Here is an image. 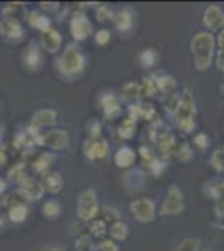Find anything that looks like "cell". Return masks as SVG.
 <instances>
[{"label": "cell", "instance_id": "16", "mask_svg": "<svg viewBox=\"0 0 224 251\" xmlns=\"http://www.w3.org/2000/svg\"><path fill=\"white\" fill-rule=\"evenodd\" d=\"M0 32L10 42H19L24 39V29L17 19H3L0 22Z\"/></svg>", "mask_w": 224, "mask_h": 251}, {"label": "cell", "instance_id": "44", "mask_svg": "<svg viewBox=\"0 0 224 251\" xmlns=\"http://www.w3.org/2000/svg\"><path fill=\"white\" fill-rule=\"evenodd\" d=\"M164 163H162L161 159H156V157H152L150 159V171H152L154 174H161L162 171H164Z\"/></svg>", "mask_w": 224, "mask_h": 251}, {"label": "cell", "instance_id": "28", "mask_svg": "<svg viewBox=\"0 0 224 251\" xmlns=\"http://www.w3.org/2000/svg\"><path fill=\"white\" fill-rule=\"evenodd\" d=\"M141 97L139 84L137 82H127L122 86V99L127 100V102H136Z\"/></svg>", "mask_w": 224, "mask_h": 251}, {"label": "cell", "instance_id": "48", "mask_svg": "<svg viewBox=\"0 0 224 251\" xmlns=\"http://www.w3.org/2000/svg\"><path fill=\"white\" fill-rule=\"evenodd\" d=\"M218 46L224 49V29L219 30V34H218Z\"/></svg>", "mask_w": 224, "mask_h": 251}, {"label": "cell", "instance_id": "38", "mask_svg": "<svg viewBox=\"0 0 224 251\" xmlns=\"http://www.w3.org/2000/svg\"><path fill=\"white\" fill-rule=\"evenodd\" d=\"M94 39H96V42L99 44V46H107L109 42H111V30L107 29H100L96 32V35H94Z\"/></svg>", "mask_w": 224, "mask_h": 251}, {"label": "cell", "instance_id": "4", "mask_svg": "<svg viewBox=\"0 0 224 251\" xmlns=\"http://www.w3.org/2000/svg\"><path fill=\"white\" fill-rule=\"evenodd\" d=\"M99 201H97V194L92 188L84 189L82 193L77 198V216L80 221L87 223L97 218L99 214Z\"/></svg>", "mask_w": 224, "mask_h": 251}, {"label": "cell", "instance_id": "32", "mask_svg": "<svg viewBox=\"0 0 224 251\" xmlns=\"http://www.w3.org/2000/svg\"><path fill=\"white\" fill-rule=\"evenodd\" d=\"M94 245H96V243H94V240L89 236V234H80V236L77 238L75 243H74L77 251H92Z\"/></svg>", "mask_w": 224, "mask_h": 251}, {"label": "cell", "instance_id": "24", "mask_svg": "<svg viewBox=\"0 0 224 251\" xmlns=\"http://www.w3.org/2000/svg\"><path fill=\"white\" fill-rule=\"evenodd\" d=\"M107 229H109V226L105 221L92 220L91 226H89V236H91L92 240L102 241V240H105V236H107Z\"/></svg>", "mask_w": 224, "mask_h": 251}, {"label": "cell", "instance_id": "22", "mask_svg": "<svg viewBox=\"0 0 224 251\" xmlns=\"http://www.w3.org/2000/svg\"><path fill=\"white\" fill-rule=\"evenodd\" d=\"M154 84H156V89L161 91L162 94L169 96V94H174L177 87V80L169 74H164V75H159V77L154 79Z\"/></svg>", "mask_w": 224, "mask_h": 251}, {"label": "cell", "instance_id": "35", "mask_svg": "<svg viewBox=\"0 0 224 251\" xmlns=\"http://www.w3.org/2000/svg\"><path fill=\"white\" fill-rule=\"evenodd\" d=\"M96 19L97 22H109V20L114 19V12L107 5H99L96 10Z\"/></svg>", "mask_w": 224, "mask_h": 251}, {"label": "cell", "instance_id": "45", "mask_svg": "<svg viewBox=\"0 0 224 251\" xmlns=\"http://www.w3.org/2000/svg\"><path fill=\"white\" fill-rule=\"evenodd\" d=\"M91 127H89V137H100V123H97V121H92Z\"/></svg>", "mask_w": 224, "mask_h": 251}, {"label": "cell", "instance_id": "49", "mask_svg": "<svg viewBox=\"0 0 224 251\" xmlns=\"http://www.w3.org/2000/svg\"><path fill=\"white\" fill-rule=\"evenodd\" d=\"M7 163V154H5V149L0 148V166H3Z\"/></svg>", "mask_w": 224, "mask_h": 251}, {"label": "cell", "instance_id": "20", "mask_svg": "<svg viewBox=\"0 0 224 251\" xmlns=\"http://www.w3.org/2000/svg\"><path fill=\"white\" fill-rule=\"evenodd\" d=\"M27 22H28V25H30L32 29L40 30V34L49 30L52 27L50 19H49L47 15H44L42 12H39V10H30V12H28V14H27Z\"/></svg>", "mask_w": 224, "mask_h": 251}, {"label": "cell", "instance_id": "46", "mask_svg": "<svg viewBox=\"0 0 224 251\" xmlns=\"http://www.w3.org/2000/svg\"><path fill=\"white\" fill-rule=\"evenodd\" d=\"M214 62H216V67L221 72H224V49H221V50L218 52V55H214Z\"/></svg>", "mask_w": 224, "mask_h": 251}, {"label": "cell", "instance_id": "19", "mask_svg": "<svg viewBox=\"0 0 224 251\" xmlns=\"http://www.w3.org/2000/svg\"><path fill=\"white\" fill-rule=\"evenodd\" d=\"M136 151L131 148H127V146H122V148H119L116 151V154H114V163H116L117 168L121 169H127L131 168V166H134V163H136Z\"/></svg>", "mask_w": 224, "mask_h": 251}, {"label": "cell", "instance_id": "8", "mask_svg": "<svg viewBox=\"0 0 224 251\" xmlns=\"http://www.w3.org/2000/svg\"><path fill=\"white\" fill-rule=\"evenodd\" d=\"M131 213L139 223H152L156 218V204L149 198H139L131 203Z\"/></svg>", "mask_w": 224, "mask_h": 251}, {"label": "cell", "instance_id": "5", "mask_svg": "<svg viewBox=\"0 0 224 251\" xmlns=\"http://www.w3.org/2000/svg\"><path fill=\"white\" fill-rule=\"evenodd\" d=\"M182 209H184V194L179 186L173 184L168 189V196H166L164 203L161 204L159 213L162 216H176V214L182 213Z\"/></svg>", "mask_w": 224, "mask_h": 251}, {"label": "cell", "instance_id": "37", "mask_svg": "<svg viewBox=\"0 0 224 251\" xmlns=\"http://www.w3.org/2000/svg\"><path fill=\"white\" fill-rule=\"evenodd\" d=\"M25 176H27V173H25V168H24V164L14 166V168L10 169V173H9V177H10V179L17 181V183H20V181H22Z\"/></svg>", "mask_w": 224, "mask_h": 251}, {"label": "cell", "instance_id": "21", "mask_svg": "<svg viewBox=\"0 0 224 251\" xmlns=\"http://www.w3.org/2000/svg\"><path fill=\"white\" fill-rule=\"evenodd\" d=\"M124 186L129 191H137V189H141L142 186H144V174H142L141 169H132V171L125 173Z\"/></svg>", "mask_w": 224, "mask_h": 251}, {"label": "cell", "instance_id": "29", "mask_svg": "<svg viewBox=\"0 0 224 251\" xmlns=\"http://www.w3.org/2000/svg\"><path fill=\"white\" fill-rule=\"evenodd\" d=\"M159 60V54L154 49H144L139 54V64L142 67H152Z\"/></svg>", "mask_w": 224, "mask_h": 251}, {"label": "cell", "instance_id": "10", "mask_svg": "<svg viewBox=\"0 0 224 251\" xmlns=\"http://www.w3.org/2000/svg\"><path fill=\"white\" fill-rule=\"evenodd\" d=\"M62 34H60L59 30L54 29V27H50L49 30L42 32L39 37V46L42 50L49 52V54H57V52H60V49H62Z\"/></svg>", "mask_w": 224, "mask_h": 251}, {"label": "cell", "instance_id": "17", "mask_svg": "<svg viewBox=\"0 0 224 251\" xmlns=\"http://www.w3.org/2000/svg\"><path fill=\"white\" fill-rule=\"evenodd\" d=\"M40 184H42L44 193L57 194V193L62 191V188H64V177H62V174L57 173V171H47L42 174Z\"/></svg>", "mask_w": 224, "mask_h": 251}, {"label": "cell", "instance_id": "43", "mask_svg": "<svg viewBox=\"0 0 224 251\" xmlns=\"http://www.w3.org/2000/svg\"><path fill=\"white\" fill-rule=\"evenodd\" d=\"M141 107H142V117L144 119H154V116H156V109H154L150 104H141Z\"/></svg>", "mask_w": 224, "mask_h": 251}, {"label": "cell", "instance_id": "14", "mask_svg": "<svg viewBox=\"0 0 224 251\" xmlns=\"http://www.w3.org/2000/svg\"><path fill=\"white\" fill-rule=\"evenodd\" d=\"M42 143L52 151H62L69 146V134L64 129H50L42 134Z\"/></svg>", "mask_w": 224, "mask_h": 251}, {"label": "cell", "instance_id": "26", "mask_svg": "<svg viewBox=\"0 0 224 251\" xmlns=\"http://www.w3.org/2000/svg\"><path fill=\"white\" fill-rule=\"evenodd\" d=\"M54 163H55V156L52 154V152H44V154H39L37 159L34 161V169H35V173L44 174V173L50 171Z\"/></svg>", "mask_w": 224, "mask_h": 251}, {"label": "cell", "instance_id": "6", "mask_svg": "<svg viewBox=\"0 0 224 251\" xmlns=\"http://www.w3.org/2000/svg\"><path fill=\"white\" fill-rule=\"evenodd\" d=\"M82 151L87 159L104 161L109 156V143L104 137H89L84 141Z\"/></svg>", "mask_w": 224, "mask_h": 251}, {"label": "cell", "instance_id": "34", "mask_svg": "<svg viewBox=\"0 0 224 251\" xmlns=\"http://www.w3.org/2000/svg\"><path fill=\"white\" fill-rule=\"evenodd\" d=\"M99 213H102V218L100 220L105 221V223H116V221H121V214L119 211H116L111 206H104L102 209H99Z\"/></svg>", "mask_w": 224, "mask_h": 251}, {"label": "cell", "instance_id": "30", "mask_svg": "<svg viewBox=\"0 0 224 251\" xmlns=\"http://www.w3.org/2000/svg\"><path fill=\"white\" fill-rule=\"evenodd\" d=\"M136 126H137L136 121L125 117L124 123L119 126V136L122 137V139H131V137L134 136V132H136Z\"/></svg>", "mask_w": 224, "mask_h": 251}, {"label": "cell", "instance_id": "23", "mask_svg": "<svg viewBox=\"0 0 224 251\" xmlns=\"http://www.w3.org/2000/svg\"><path fill=\"white\" fill-rule=\"evenodd\" d=\"M28 213H30L28 204L27 203H19V204L9 208V220L12 223H15V225H22L24 221H27Z\"/></svg>", "mask_w": 224, "mask_h": 251}, {"label": "cell", "instance_id": "2", "mask_svg": "<svg viewBox=\"0 0 224 251\" xmlns=\"http://www.w3.org/2000/svg\"><path fill=\"white\" fill-rule=\"evenodd\" d=\"M191 52L198 71L209 69L216 55V37L209 32H198L191 40Z\"/></svg>", "mask_w": 224, "mask_h": 251}, {"label": "cell", "instance_id": "42", "mask_svg": "<svg viewBox=\"0 0 224 251\" xmlns=\"http://www.w3.org/2000/svg\"><path fill=\"white\" fill-rule=\"evenodd\" d=\"M194 144H196L199 149H207L209 148V136L201 132V134H198L194 137Z\"/></svg>", "mask_w": 224, "mask_h": 251}, {"label": "cell", "instance_id": "47", "mask_svg": "<svg viewBox=\"0 0 224 251\" xmlns=\"http://www.w3.org/2000/svg\"><path fill=\"white\" fill-rule=\"evenodd\" d=\"M37 251H66V248L64 246H57V245H54V246H44V248H39Z\"/></svg>", "mask_w": 224, "mask_h": 251}, {"label": "cell", "instance_id": "13", "mask_svg": "<svg viewBox=\"0 0 224 251\" xmlns=\"http://www.w3.org/2000/svg\"><path fill=\"white\" fill-rule=\"evenodd\" d=\"M55 124H57V112L54 109L44 107L34 112L28 127L35 129V131H40L42 127H52V126H55Z\"/></svg>", "mask_w": 224, "mask_h": 251}, {"label": "cell", "instance_id": "31", "mask_svg": "<svg viewBox=\"0 0 224 251\" xmlns=\"http://www.w3.org/2000/svg\"><path fill=\"white\" fill-rule=\"evenodd\" d=\"M139 91H141V97H144V99H149V97H152L156 94V84H154V79H149L146 77L142 82L139 84Z\"/></svg>", "mask_w": 224, "mask_h": 251}, {"label": "cell", "instance_id": "39", "mask_svg": "<svg viewBox=\"0 0 224 251\" xmlns=\"http://www.w3.org/2000/svg\"><path fill=\"white\" fill-rule=\"evenodd\" d=\"M211 164L218 171H224V149H219V151L214 152L213 157H211Z\"/></svg>", "mask_w": 224, "mask_h": 251}, {"label": "cell", "instance_id": "18", "mask_svg": "<svg viewBox=\"0 0 224 251\" xmlns=\"http://www.w3.org/2000/svg\"><path fill=\"white\" fill-rule=\"evenodd\" d=\"M114 25L119 32H131L134 29V22H136V14L132 9L125 7V9L119 10L117 14H114Z\"/></svg>", "mask_w": 224, "mask_h": 251}, {"label": "cell", "instance_id": "3", "mask_svg": "<svg viewBox=\"0 0 224 251\" xmlns=\"http://www.w3.org/2000/svg\"><path fill=\"white\" fill-rule=\"evenodd\" d=\"M173 116L181 131L191 132L194 129V124H196V104H194L193 92L189 89H184L182 94L179 96L177 109Z\"/></svg>", "mask_w": 224, "mask_h": 251}, {"label": "cell", "instance_id": "15", "mask_svg": "<svg viewBox=\"0 0 224 251\" xmlns=\"http://www.w3.org/2000/svg\"><path fill=\"white\" fill-rule=\"evenodd\" d=\"M202 24L209 30H221L224 29V12L218 5H209L202 15Z\"/></svg>", "mask_w": 224, "mask_h": 251}, {"label": "cell", "instance_id": "25", "mask_svg": "<svg viewBox=\"0 0 224 251\" xmlns=\"http://www.w3.org/2000/svg\"><path fill=\"white\" fill-rule=\"evenodd\" d=\"M107 234L111 236L112 241H124L129 234V228L124 221H116V223H111L107 229Z\"/></svg>", "mask_w": 224, "mask_h": 251}, {"label": "cell", "instance_id": "9", "mask_svg": "<svg viewBox=\"0 0 224 251\" xmlns=\"http://www.w3.org/2000/svg\"><path fill=\"white\" fill-rule=\"evenodd\" d=\"M22 62L28 71L37 72L44 67V55H42V49H40L37 40H32L28 44V47L24 50L22 54Z\"/></svg>", "mask_w": 224, "mask_h": 251}, {"label": "cell", "instance_id": "33", "mask_svg": "<svg viewBox=\"0 0 224 251\" xmlns=\"http://www.w3.org/2000/svg\"><path fill=\"white\" fill-rule=\"evenodd\" d=\"M199 248H201V241L198 238H186L179 243L176 251H199Z\"/></svg>", "mask_w": 224, "mask_h": 251}, {"label": "cell", "instance_id": "27", "mask_svg": "<svg viewBox=\"0 0 224 251\" xmlns=\"http://www.w3.org/2000/svg\"><path fill=\"white\" fill-rule=\"evenodd\" d=\"M42 214L47 220H55L62 214V204L57 200H47L42 206Z\"/></svg>", "mask_w": 224, "mask_h": 251}, {"label": "cell", "instance_id": "7", "mask_svg": "<svg viewBox=\"0 0 224 251\" xmlns=\"http://www.w3.org/2000/svg\"><path fill=\"white\" fill-rule=\"evenodd\" d=\"M69 29H71V35H72V39L75 40V44L82 42V40H87L94 32L92 22L89 20L87 15L80 14V12L79 14H74V17L71 19Z\"/></svg>", "mask_w": 224, "mask_h": 251}, {"label": "cell", "instance_id": "11", "mask_svg": "<svg viewBox=\"0 0 224 251\" xmlns=\"http://www.w3.org/2000/svg\"><path fill=\"white\" fill-rule=\"evenodd\" d=\"M19 193L22 194V198L25 201H37L42 198L44 189H42L40 181L34 179V177H30L27 174V176L19 183Z\"/></svg>", "mask_w": 224, "mask_h": 251}, {"label": "cell", "instance_id": "41", "mask_svg": "<svg viewBox=\"0 0 224 251\" xmlns=\"http://www.w3.org/2000/svg\"><path fill=\"white\" fill-rule=\"evenodd\" d=\"M176 154H177L179 159L187 161V159H191V156H193V151H191L187 144H181V146H177V148H176Z\"/></svg>", "mask_w": 224, "mask_h": 251}, {"label": "cell", "instance_id": "12", "mask_svg": "<svg viewBox=\"0 0 224 251\" xmlns=\"http://www.w3.org/2000/svg\"><path fill=\"white\" fill-rule=\"evenodd\" d=\"M99 106L102 107L104 116L107 119H116L122 114V106H121V100L114 92H104L99 97Z\"/></svg>", "mask_w": 224, "mask_h": 251}, {"label": "cell", "instance_id": "40", "mask_svg": "<svg viewBox=\"0 0 224 251\" xmlns=\"http://www.w3.org/2000/svg\"><path fill=\"white\" fill-rule=\"evenodd\" d=\"M166 104V111L169 112V114H174L177 109V104H179V96L176 94H169L168 96V100H164Z\"/></svg>", "mask_w": 224, "mask_h": 251}, {"label": "cell", "instance_id": "50", "mask_svg": "<svg viewBox=\"0 0 224 251\" xmlns=\"http://www.w3.org/2000/svg\"><path fill=\"white\" fill-rule=\"evenodd\" d=\"M42 10H52L54 7H59V3H40Z\"/></svg>", "mask_w": 224, "mask_h": 251}, {"label": "cell", "instance_id": "36", "mask_svg": "<svg viewBox=\"0 0 224 251\" xmlns=\"http://www.w3.org/2000/svg\"><path fill=\"white\" fill-rule=\"evenodd\" d=\"M92 251H119V246L112 240H102L97 243V245H94Z\"/></svg>", "mask_w": 224, "mask_h": 251}, {"label": "cell", "instance_id": "1", "mask_svg": "<svg viewBox=\"0 0 224 251\" xmlns=\"http://www.w3.org/2000/svg\"><path fill=\"white\" fill-rule=\"evenodd\" d=\"M55 69L62 77H77L84 72L85 69V55L80 50L79 44H69L64 47V50L57 55Z\"/></svg>", "mask_w": 224, "mask_h": 251}]
</instances>
